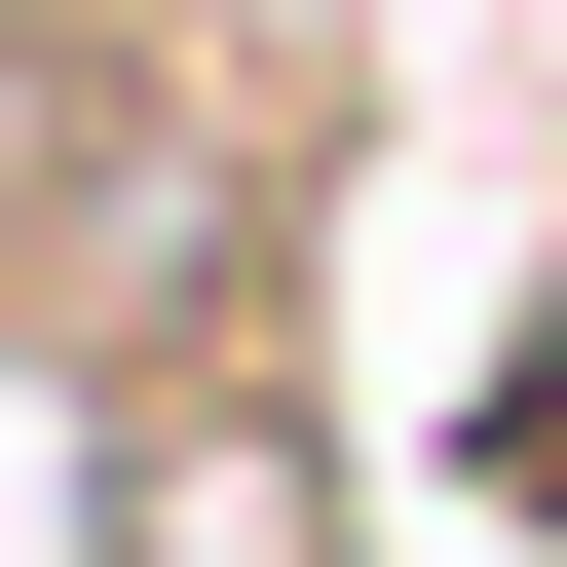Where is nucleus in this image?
<instances>
[{
	"label": "nucleus",
	"mask_w": 567,
	"mask_h": 567,
	"mask_svg": "<svg viewBox=\"0 0 567 567\" xmlns=\"http://www.w3.org/2000/svg\"><path fill=\"white\" fill-rule=\"evenodd\" d=\"M454 492H529V529H567V303H529V341L454 379Z\"/></svg>",
	"instance_id": "1"
}]
</instances>
